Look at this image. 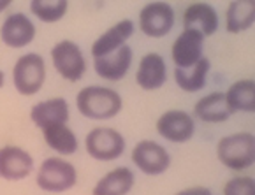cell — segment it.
<instances>
[{
  "label": "cell",
  "mask_w": 255,
  "mask_h": 195,
  "mask_svg": "<svg viewBox=\"0 0 255 195\" xmlns=\"http://www.w3.org/2000/svg\"><path fill=\"white\" fill-rule=\"evenodd\" d=\"M79 113L90 120H109L115 118L122 109V97L111 88L87 87L76 98Z\"/></svg>",
  "instance_id": "obj_1"
},
{
  "label": "cell",
  "mask_w": 255,
  "mask_h": 195,
  "mask_svg": "<svg viewBox=\"0 0 255 195\" xmlns=\"http://www.w3.org/2000/svg\"><path fill=\"white\" fill-rule=\"evenodd\" d=\"M30 120L39 128H46L49 125L67 123L69 121V104L65 98L55 97L49 100L39 102L32 107Z\"/></svg>",
  "instance_id": "obj_16"
},
{
  "label": "cell",
  "mask_w": 255,
  "mask_h": 195,
  "mask_svg": "<svg viewBox=\"0 0 255 195\" xmlns=\"http://www.w3.org/2000/svg\"><path fill=\"white\" fill-rule=\"evenodd\" d=\"M34 169V158L19 146L0 148V178L7 181L25 180Z\"/></svg>",
  "instance_id": "obj_9"
},
{
  "label": "cell",
  "mask_w": 255,
  "mask_h": 195,
  "mask_svg": "<svg viewBox=\"0 0 255 195\" xmlns=\"http://www.w3.org/2000/svg\"><path fill=\"white\" fill-rule=\"evenodd\" d=\"M224 195H255V180L248 176L233 178L225 183Z\"/></svg>",
  "instance_id": "obj_25"
},
{
  "label": "cell",
  "mask_w": 255,
  "mask_h": 195,
  "mask_svg": "<svg viewBox=\"0 0 255 195\" xmlns=\"http://www.w3.org/2000/svg\"><path fill=\"white\" fill-rule=\"evenodd\" d=\"M78 173L74 165L62 158H46L39 167L37 173V185L41 190L60 194V192L71 190L76 185Z\"/></svg>",
  "instance_id": "obj_4"
},
{
  "label": "cell",
  "mask_w": 255,
  "mask_h": 195,
  "mask_svg": "<svg viewBox=\"0 0 255 195\" xmlns=\"http://www.w3.org/2000/svg\"><path fill=\"white\" fill-rule=\"evenodd\" d=\"M157 132L171 143H187L195 132L194 118L185 111H167L157 121Z\"/></svg>",
  "instance_id": "obj_10"
},
{
  "label": "cell",
  "mask_w": 255,
  "mask_h": 195,
  "mask_svg": "<svg viewBox=\"0 0 255 195\" xmlns=\"http://www.w3.org/2000/svg\"><path fill=\"white\" fill-rule=\"evenodd\" d=\"M67 0H32L30 11L44 23L60 21L67 12Z\"/></svg>",
  "instance_id": "obj_24"
},
{
  "label": "cell",
  "mask_w": 255,
  "mask_h": 195,
  "mask_svg": "<svg viewBox=\"0 0 255 195\" xmlns=\"http://www.w3.org/2000/svg\"><path fill=\"white\" fill-rule=\"evenodd\" d=\"M218 160L231 171H243L255 164V137L248 132L227 135L217 146Z\"/></svg>",
  "instance_id": "obj_2"
},
{
  "label": "cell",
  "mask_w": 255,
  "mask_h": 195,
  "mask_svg": "<svg viewBox=\"0 0 255 195\" xmlns=\"http://www.w3.org/2000/svg\"><path fill=\"white\" fill-rule=\"evenodd\" d=\"M4 87V72L0 71V88Z\"/></svg>",
  "instance_id": "obj_28"
},
{
  "label": "cell",
  "mask_w": 255,
  "mask_h": 195,
  "mask_svg": "<svg viewBox=\"0 0 255 195\" xmlns=\"http://www.w3.org/2000/svg\"><path fill=\"white\" fill-rule=\"evenodd\" d=\"M255 23V2L254 0H234L227 7L225 25L231 34H240L252 28Z\"/></svg>",
  "instance_id": "obj_20"
},
{
  "label": "cell",
  "mask_w": 255,
  "mask_h": 195,
  "mask_svg": "<svg viewBox=\"0 0 255 195\" xmlns=\"http://www.w3.org/2000/svg\"><path fill=\"white\" fill-rule=\"evenodd\" d=\"M174 25V11L165 2H151L139 12V28L148 37H164Z\"/></svg>",
  "instance_id": "obj_7"
},
{
  "label": "cell",
  "mask_w": 255,
  "mask_h": 195,
  "mask_svg": "<svg viewBox=\"0 0 255 195\" xmlns=\"http://www.w3.org/2000/svg\"><path fill=\"white\" fill-rule=\"evenodd\" d=\"M134 34V23L130 19H124V21H118L115 26H111L108 32L101 35L97 41L92 44V55L94 58L106 57L109 53L117 51L122 46H125L127 39Z\"/></svg>",
  "instance_id": "obj_17"
},
{
  "label": "cell",
  "mask_w": 255,
  "mask_h": 195,
  "mask_svg": "<svg viewBox=\"0 0 255 195\" xmlns=\"http://www.w3.org/2000/svg\"><path fill=\"white\" fill-rule=\"evenodd\" d=\"M167 79L164 58L158 53H148L139 62V69L135 72V81L143 90H158Z\"/></svg>",
  "instance_id": "obj_15"
},
{
  "label": "cell",
  "mask_w": 255,
  "mask_h": 195,
  "mask_svg": "<svg viewBox=\"0 0 255 195\" xmlns=\"http://www.w3.org/2000/svg\"><path fill=\"white\" fill-rule=\"evenodd\" d=\"M9 5H11V2H9V0H2V2H0V12L4 11V9H7Z\"/></svg>",
  "instance_id": "obj_27"
},
{
  "label": "cell",
  "mask_w": 255,
  "mask_h": 195,
  "mask_svg": "<svg viewBox=\"0 0 255 195\" xmlns=\"http://www.w3.org/2000/svg\"><path fill=\"white\" fill-rule=\"evenodd\" d=\"M42 135H44L46 144L56 153L72 155L78 151V139L65 123L49 125V127L42 128Z\"/></svg>",
  "instance_id": "obj_22"
},
{
  "label": "cell",
  "mask_w": 255,
  "mask_h": 195,
  "mask_svg": "<svg viewBox=\"0 0 255 195\" xmlns=\"http://www.w3.org/2000/svg\"><path fill=\"white\" fill-rule=\"evenodd\" d=\"M51 60L56 72L64 79L76 83L87 72V62L81 49L72 41H60L51 49Z\"/></svg>",
  "instance_id": "obj_6"
},
{
  "label": "cell",
  "mask_w": 255,
  "mask_h": 195,
  "mask_svg": "<svg viewBox=\"0 0 255 195\" xmlns=\"http://www.w3.org/2000/svg\"><path fill=\"white\" fill-rule=\"evenodd\" d=\"M132 64V49L127 44L106 57L94 58L95 72L106 81H120L125 78Z\"/></svg>",
  "instance_id": "obj_13"
},
{
  "label": "cell",
  "mask_w": 255,
  "mask_h": 195,
  "mask_svg": "<svg viewBox=\"0 0 255 195\" xmlns=\"http://www.w3.org/2000/svg\"><path fill=\"white\" fill-rule=\"evenodd\" d=\"M208 72H210V60L201 58L195 65L188 69H174V78H176L178 87L185 92H199L206 85Z\"/></svg>",
  "instance_id": "obj_23"
},
{
  "label": "cell",
  "mask_w": 255,
  "mask_h": 195,
  "mask_svg": "<svg viewBox=\"0 0 255 195\" xmlns=\"http://www.w3.org/2000/svg\"><path fill=\"white\" fill-rule=\"evenodd\" d=\"M185 30H197L204 35H213L218 28V14L213 5L206 2L190 4L183 12Z\"/></svg>",
  "instance_id": "obj_14"
},
{
  "label": "cell",
  "mask_w": 255,
  "mask_h": 195,
  "mask_svg": "<svg viewBox=\"0 0 255 195\" xmlns=\"http://www.w3.org/2000/svg\"><path fill=\"white\" fill-rule=\"evenodd\" d=\"M35 37V26L23 12H14L4 21L0 28V39L9 48H25Z\"/></svg>",
  "instance_id": "obj_11"
},
{
  "label": "cell",
  "mask_w": 255,
  "mask_h": 195,
  "mask_svg": "<svg viewBox=\"0 0 255 195\" xmlns=\"http://www.w3.org/2000/svg\"><path fill=\"white\" fill-rule=\"evenodd\" d=\"M203 34L197 30H183L173 44V62L176 69H188L203 58Z\"/></svg>",
  "instance_id": "obj_12"
},
{
  "label": "cell",
  "mask_w": 255,
  "mask_h": 195,
  "mask_svg": "<svg viewBox=\"0 0 255 195\" xmlns=\"http://www.w3.org/2000/svg\"><path fill=\"white\" fill-rule=\"evenodd\" d=\"M87 151L92 158L101 162L117 160L125 151V139L115 128L99 127L87 135Z\"/></svg>",
  "instance_id": "obj_5"
},
{
  "label": "cell",
  "mask_w": 255,
  "mask_h": 195,
  "mask_svg": "<svg viewBox=\"0 0 255 195\" xmlns=\"http://www.w3.org/2000/svg\"><path fill=\"white\" fill-rule=\"evenodd\" d=\"M225 102L231 114L238 111L254 113L255 111V81L254 79H241L236 81L229 92L225 94Z\"/></svg>",
  "instance_id": "obj_19"
},
{
  "label": "cell",
  "mask_w": 255,
  "mask_h": 195,
  "mask_svg": "<svg viewBox=\"0 0 255 195\" xmlns=\"http://www.w3.org/2000/svg\"><path fill=\"white\" fill-rule=\"evenodd\" d=\"M46 79L44 58L37 53H26L18 58L12 69V83L18 94L30 97L42 88Z\"/></svg>",
  "instance_id": "obj_3"
},
{
  "label": "cell",
  "mask_w": 255,
  "mask_h": 195,
  "mask_svg": "<svg viewBox=\"0 0 255 195\" xmlns=\"http://www.w3.org/2000/svg\"><path fill=\"white\" fill-rule=\"evenodd\" d=\"M195 116L206 123H222L231 116V111L225 102V94L213 92L201 98L194 107Z\"/></svg>",
  "instance_id": "obj_18"
},
{
  "label": "cell",
  "mask_w": 255,
  "mask_h": 195,
  "mask_svg": "<svg viewBox=\"0 0 255 195\" xmlns=\"http://www.w3.org/2000/svg\"><path fill=\"white\" fill-rule=\"evenodd\" d=\"M132 162L148 176H157L169 169L171 158L164 146L153 141H141L132 151Z\"/></svg>",
  "instance_id": "obj_8"
},
{
  "label": "cell",
  "mask_w": 255,
  "mask_h": 195,
  "mask_svg": "<svg viewBox=\"0 0 255 195\" xmlns=\"http://www.w3.org/2000/svg\"><path fill=\"white\" fill-rule=\"evenodd\" d=\"M134 187V173L127 167L108 173L94 188V195H127Z\"/></svg>",
  "instance_id": "obj_21"
},
{
  "label": "cell",
  "mask_w": 255,
  "mask_h": 195,
  "mask_svg": "<svg viewBox=\"0 0 255 195\" xmlns=\"http://www.w3.org/2000/svg\"><path fill=\"white\" fill-rule=\"evenodd\" d=\"M176 195H213V194H211L210 188H204V187H194V188H187V190L178 192Z\"/></svg>",
  "instance_id": "obj_26"
}]
</instances>
